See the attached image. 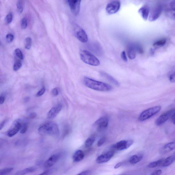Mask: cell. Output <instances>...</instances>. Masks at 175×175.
Returning <instances> with one entry per match:
<instances>
[{
	"label": "cell",
	"instance_id": "6da1fadb",
	"mask_svg": "<svg viewBox=\"0 0 175 175\" xmlns=\"http://www.w3.org/2000/svg\"><path fill=\"white\" fill-rule=\"evenodd\" d=\"M84 83L86 87L97 91H109L113 89V88L109 84L88 77H84Z\"/></svg>",
	"mask_w": 175,
	"mask_h": 175
},
{
	"label": "cell",
	"instance_id": "7a4b0ae2",
	"mask_svg": "<svg viewBox=\"0 0 175 175\" xmlns=\"http://www.w3.org/2000/svg\"><path fill=\"white\" fill-rule=\"evenodd\" d=\"M38 131L42 134L51 136H58L59 134V127L57 124L48 122L41 125L38 129Z\"/></svg>",
	"mask_w": 175,
	"mask_h": 175
},
{
	"label": "cell",
	"instance_id": "3957f363",
	"mask_svg": "<svg viewBox=\"0 0 175 175\" xmlns=\"http://www.w3.org/2000/svg\"><path fill=\"white\" fill-rule=\"evenodd\" d=\"M80 56L82 61L89 65L98 66L100 64V62L98 58L87 50H81L80 53Z\"/></svg>",
	"mask_w": 175,
	"mask_h": 175
},
{
	"label": "cell",
	"instance_id": "277c9868",
	"mask_svg": "<svg viewBox=\"0 0 175 175\" xmlns=\"http://www.w3.org/2000/svg\"><path fill=\"white\" fill-rule=\"evenodd\" d=\"M161 108V106H157L145 110L140 114L138 120L140 122H143L149 119L160 111Z\"/></svg>",
	"mask_w": 175,
	"mask_h": 175
},
{
	"label": "cell",
	"instance_id": "5b68a950",
	"mask_svg": "<svg viewBox=\"0 0 175 175\" xmlns=\"http://www.w3.org/2000/svg\"><path fill=\"white\" fill-rule=\"evenodd\" d=\"M142 47L137 43H133L130 44L127 47V53L129 59H135L137 53H140L141 51Z\"/></svg>",
	"mask_w": 175,
	"mask_h": 175
},
{
	"label": "cell",
	"instance_id": "8992f818",
	"mask_svg": "<svg viewBox=\"0 0 175 175\" xmlns=\"http://www.w3.org/2000/svg\"><path fill=\"white\" fill-rule=\"evenodd\" d=\"M109 118L106 116L102 117L95 122L94 126L98 132H102L107 128L109 124Z\"/></svg>",
	"mask_w": 175,
	"mask_h": 175
},
{
	"label": "cell",
	"instance_id": "52a82bcc",
	"mask_svg": "<svg viewBox=\"0 0 175 175\" xmlns=\"http://www.w3.org/2000/svg\"><path fill=\"white\" fill-rule=\"evenodd\" d=\"M120 6L121 3L120 1H113L107 4L106 7V10L108 14H115L119 10Z\"/></svg>",
	"mask_w": 175,
	"mask_h": 175
},
{
	"label": "cell",
	"instance_id": "ba28073f",
	"mask_svg": "<svg viewBox=\"0 0 175 175\" xmlns=\"http://www.w3.org/2000/svg\"><path fill=\"white\" fill-rule=\"evenodd\" d=\"M163 10V7L161 5H158L155 6L150 12L149 20L150 22L154 21L160 16Z\"/></svg>",
	"mask_w": 175,
	"mask_h": 175
},
{
	"label": "cell",
	"instance_id": "9c48e42d",
	"mask_svg": "<svg viewBox=\"0 0 175 175\" xmlns=\"http://www.w3.org/2000/svg\"><path fill=\"white\" fill-rule=\"evenodd\" d=\"M68 3L70 6L71 12L75 16H77L80 10L81 0H68Z\"/></svg>",
	"mask_w": 175,
	"mask_h": 175
},
{
	"label": "cell",
	"instance_id": "30bf717a",
	"mask_svg": "<svg viewBox=\"0 0 175 175\" xmlns=\"http://www.w3.org/2000/svg\"><path fill=\"white\" fill-rule=\"evenodd\" d=\"M175 111L174 110H170L161 115L157 119L155 122V125L157 126H160L163 124L172 115Z\"/></svg>",
	"mask_w": 175,
	"mask_h": 175
},
{
	"label": "cell",
	"instance_id": "8fae6325",
	"mask_svg": "<svg viewBox=\"0 0 175 175\" xmlns=\"http://www.w3.org/2000/svg\"><path fill=\"white\" fill-rule=\"evenodd\" d=\"M133 143V141L132 140H122L117 143L114 145V147L117 150L122 151L129 148Z\"/></svg>",
	"mask_w": 175,
	"mask_h": 175
},
{
	"label": "cell",
	"instance_id": "7c38bea8",
	"mask_svg": "<svg viewBox=\"0 0 175 175\" xmlns=\"http://www.w3.org/2000/svg\"><path fill=\"white\" fill-rule=\"evenodd\" d=\"M75 35L77 39L81 42L86 43L87 42L88 37L87 34L81 27H78L76 29Z\"/></svg>",
	"mask_w": 175,
	"mask_h": 175
},
{
	"label": "cell",
	"instance_id": "4fadbf2b",
	"mask_svg": "<svg viewBox=\"0 0 175 175\" xmlns=\"http://www.w3.org/2000/svg\"><path fill=\"white\" fill-rule=\"evenodd\" d=\"M62 105L58 104L52 108L47 114V117L49 119H53L57 116L62 109Z\"/></svg>",
	"mask_w": 175,
	"mask_h": 175
},
{
	"label": "cell",
	"instance_id": "5bb4252c",
	"mask_svg": "<svg viewBox=\"0 0 175 175\" xmlns=\"http://www.w3.org/2000/svg\"><path fill=\"white\" fill-rule=\"evenodd\" d=\"M114 153L112 151H109L104 154L102 155L97 158V163H107L113 157Z\"/></svg>",
	"mask_w": 175,
	"mask_h": 175
},
{
	"label": "cell",
	"instance_id": "9a60e30c",
	"mask_svg": "<svg viewBox=\"0 0 175 175\" xmlns=\"http://www.w3.org/2000/svg\"><path fill=\"white\" fill-rule=\"evenodd\" d=\"M60 157L59 154H54L51 156L45 162L44 166L45 168H48L52 167L55 165L59 160Z\"/></svg>",
	"mask_w": 175,
	"mask_h": 175
},
{
	"label": "cell",
	"instance_id": "2e32d148",
	"mask_svg": "<svg viewBox=\"0 0 175 175\" xmlns=\"http://www.w3.org/2000/svg\"><path fill=\"white\" fill-rule=\"evenodd\" d=\"M22 124L20 122L17 121L14 122L12 127L8 131L7 135L10 137H12L13 136L16 135L19 131L20 130Z\"/></svg>",
	"mask_w": 175,
	"mask_h": 175
},
{
	"label": "cell",
	"instance_id": "e0dca14e",
	"mask_svg": "<svg viewBox=\"0 0 175 175\" xmlns=\"http://www.w3.org/2000/svg\"><path fill=\"white\" fill-rule=\"evenodd\" d=\"M138 12L143 20L146 21L150 15V8L148 6L144 5L140 9Z\"/></svg>",
	"mask_w": 175,
	"mask_h": 175
},
{
	"label": "cell",
	"instance_id": "ac0fdd59",
	"mask_svg": "<svg viewBox=\"0 0 175 175\" xmlns=\"http://www.w3.org/2000/svg\"><path fill=\"white\" fill-rule=\"evenodd\" d=\"M175 149V142H170L162 147L160 150V152L162 154H165L174 150Z\"/></svg>",
	"mask_w": 175,
	"mask_h": 175
},
{
	"label": "cell",
	"instance_id": "d6986e66",
	"mask_svg": "<svg viewBox=\"0 0 175 175\" xmlns=\"http://www.w3.org/2000/svg\"><path fill=\"white\" fill-rule=\"evenodd\" d=\"M84 154L83 151L81 150H77L73 155V161L75 163L81 161L84 158Z\"/></svg>",
	"mask_w": 175,
	"mask_h": 175
},
{
	"label": "cell",
	"instance_id": "ffe728a7",
	"mask_svg": "<svg viewBox=\"0 0 175 175\" xmlns=\"http://www.w3.org/2000/svg\"><path fill=\"white\" fill-rule=\"evenodd\" d=\"M101 75L104 77L106 79H107V81L112 83L114 84V85L117 86H120V84L119 82L114 78V77L112 76L111 75L108 74L107 73L104 72H101Z\"/></svg>",
	"mask_w": 175,
	"mask_h": 175
},
{
	"label": "cell",
	"instance_id": "44dd1931",
	"mask_svg": "<svg viewBox=\"0 0 175 175\" xmlns=\"http://www.w3.org/2000/svg\"><path fill=\"white\" fill-rule=\"evenodd\" d=\"M143 158V155L140 154L133 155L129 159V162L131 164H135L141 161Z\"/></svg>",
	"mask_w": 175,
	"mask_h": 175
},
{
	"label": "cell",
	"instance_id": "7402d4cb",
	"mask_svg": "<svg viewBox=\"0 0 175 175\" xmlns=\"http://www.w3.org/2000/svg\"><path fill=\"white\" fill-rule=\"evenodd\" d=\"M174 161H175V154L171 156L164 160L161 166L163 167H167L171 165Z\"/></svg>",
	"mask_w": 175,
	"mask_h": 175
},
{
	"label": "cell",
	"instance_id": "603a6c76",
	"mask_svg": "<svg viewBox=\"0 0 175 175\" xmlns=\"http://www.w3.org/2000/svg\"><path fill=\"white\" fill-rule=\"evenodd\" d=\"M35 170V169L34 167H30L24 169L19 171L16 173L15 175H25L31 173L33 172Z\"/></svg>",
	"mask_w": 175,
	"mask_h": 175
},
{
	"label": "cell",
	"instance_id": "cb8c5ba5",
	"mask_svg": "<svg viewBox=\"0 0 175 175\" xmlns=\"http://www.w3.org/2000/svg\"><path fill=\"white\" fill-rule=\"evenodd\" d=\"M164 160L165 159L164 158H162L157 161L152 162L148 164V168H153L158 166H161Z\"/></svg>",
	"mask_w": 175,
	"mask_h": 175
},
{
	"label": "cell",
	"instance_id": "d4e9b609",
	"mask_svg": "<svg viewBox=\"0 0 175 175\" xmlns=\"http://www.w3.org/2000/svg\"><path fill=\"white\" fill-rule=\"evenodd\" d=\"M166 42H167L166 39L163 38L154 43L153 46L156 48L161 47L163 46L166 44Z\"/></svg>",
	"mask_w": 175,
	"mask_h": 175
},
{
	"label": "cell",
	"instance_id": "484cf974",
	"mask_svg": "<svg viewBox=\"0 0 175 175\" xmlns=\"http://www.w3.org/2000/svg\"><path fill=\"white\" fill-rule=\"evenodd\" d=\"M95 141V138L93 136L88 138L85 142V146L86 147L89 148L94 144Z\"/></svg>",
	"mask_w": 175,
	"mask_h": 175
},
{
	"label": "cell",
	"instance_id": "4316f807",
	"mask_svg": "<svg viewBox=\"0 0 175 175\" xmlns=\"http://www.w3.org/2000/svg\"><path fill=\"white\" fill-rule=\"evenodd\" d=\"M24 5L22 1H19L17 3V11L19 14H21L23 12Z\"/></svg>",
	"mask_w": 175,
	"mask_h": 175
},
{
	"label": "cell",
	"instance_id": "83f0119b",
	"mask_svg": "<svg viewBox=\"0 0 175 175\" xmlns=\"http://www.w3.org/2000/svg\"><path fill=\"white\" fill-rule=\"evenodd\" d=\"M32 45V40L30 37H28L26 38L25 47V49L29 50L31 48Z\"/></svg>",
	"mask_w": 175,
	"mask_h": 175
},
{
	"label": "cell",
	"instance_id": "f1b7e54d",
	"mask_svg": "<svg viewBox=\"0 0 175 175\" xmlns=\"http://www.w3.org/2000/svg\"><path fill=\"white\" fill-rule=\"evenodd\" d=\"M13 170L12 168H9L3 169L0 170V175H7L11 172Z\"/></svg>",
	"mask_w": 175,
	"mask_h": 175
},
{
	"label": "cell",
	"instance_id": "f546056e",
	"mask_svg": "<svg viewBox=\"0 0 175 175\" xmlns=\"http://www.w3.org/2000/svg\"><path fill=\"white\" fill-rule=\"evenodd\" d=\"M15 55L17 57L21 60L23 59V55L21 51L19 49H16L14 51Z\"/></svg>",
	"mask_w": 175,
	"mask_h": 175
},
{
	"label": "cell",
	"instance_id": "4dcf8cb0",
	"mask_svg": "<svg viewBox=\"0 0 175 175\" xmlns=\"http://www.w3.org/2000/svg\"><path fill=\"white\" fill-rule=\"evenodd\" d=\"M12 19L13 14L11 12L6 16L5 18V22L7 24H9L12 22Z\"/></svg>",
	"mask_w": 175,
	"mask_h": 175
},
{
	"label": "cell",
	"instance_id": "1f68e13d",
	"mask_svg": "<svg viewBox=\"0 0 175 175\" xmlns=\"http://www.w3.org/2000/svg\"><path fill=\"white\" fill-rule=\"evenodd\" d=\"M22 66V63L20 61H17L15 63L13 66V70L14 71H18Z\"/></svg>",
	"mask_w": 175,
	"mask_h": 175
},
{
	"label": "cell",
	"instance_id": "d6a6232c",
	"mask_svg": "<svg viewBox=\"0 0 175 175\" xmlns=\"http://www.w3.org/2000/svg\"><path fill=\"white\" fill-rule=\"evenodd\" d=\"M21 26L22 29H26L27 26V21L26 18H24L21 22Z\"/></svg>",
	"mask_w": 175,
	"mask_h": 175
},
{
	"label": "cell",
	"instance_id": "836d02e7",
	"mask_svg": "<svg viewBox=\"0 0 175 175\" xmlns=\"http://www.w3.org/2000/svg\"><path fill=\"white\" fill-rule=\"evenodd\" d=\"M27 125L26 123H23L22 124L20 129V133L21 134H24L27 132Z\"/></svg>",
	"mask_w": 175,
	"mask_h": 175
},
{
	"label": "cell",
	"instance_id": "e575fe53",
	"mask_svg": "<svg viewBox=\"0 0 175 175\" xmlns=\"http://www.w3.org/2000/svg\"><path fill=\"white\" fill-rule=\"evenodd\" d=\"M14 36L11 34H8L6 36V40L9 43L12 42L14 40Z\"/></svg>",
	"mask_w": 175,
	"mask_h": 175
},
{
	"label": "cell",
	"instance_id": "d590c367",
	"mask_svg": "<svg viewBox=\"0 0 175 175\" xmlns=\"http://www.w3.org/2000/svg\"><path fill=\"white\" fill-rule=\"evenodd\" d=\"M106 141V138L103 137L101 138V139L99 140V141L97 143V145L98 147H100L102 146L104 143Z\"/></svg>",
	"mask_w": 175,
	"mask_h": 175
},
{
	"label": "cell",
	"instance_id": "8d00e7d4",
	"mask_svg": "<svg viewBox=\"0 0 175 175\" xmlns=\"http://www.w3.org/2000/svg\"><path fill=\"white\" fill-rule=\"evenodd\" d=\"M45 91H46V89L44 87H43L36 94V96L40 97L42 96L45 93Z\"/></svg>",
	"mask_w": 175,
	"mask_h": 175
},
{
	"label": "cell",
	"instance_id": "74e56055",
	"mask_svg": "<svg viewBox=\"0 0 175 175\" xmlns=\"http://www.w3.org/2000/svg\"><path fill=\"white\" fill-rule=\"evenodd\" d=\"M121 57L123 61L125 62L127 61L128 59H127L126 53L125 51H123L121 55Z\"/></svg>",
	"mask_w": 175,
	"mask_h": 175
},
{
	"label": "cell",
	"instance_id": "f35d334b",
	"mask_svg": "<svg viewBox=\"0 0 175 175\" xmlns=\"http://www.w3.org/2000/svg\"><path fill=\"white\" fill-rule=\"evenodd\" d=\"M52 94L54 97H56L58 96L59 94V91L58 89L57 88L53 89L52 91Z\"/></svg>",
	"mask_w": 175,
	"mask_h": 175
},
{
	"label": "cell",
	"instance_id": "ab89813d",
	"mask_svg": "<svg viewBox=\"0 0 175 175\" xmlns=\"http://www.w3.org/2000/svg\"><path fill=\"white\" fill-rule=\"evenodd\" d=\"M169 81L172 83H175V71L173 74L170 75L169 77Z\"/></svg>",
	"mask_w": 175,
	"mask_h": 175
},
{
	"label": "cell",
	"instance_id": "60d3db41",
	"mask_svg": "<svg viewBox=\"0 0 175 175\" xmlns=\"http://www.w3.org/2000/svg\"><path fill=\"white\" fill-rule=\"evenodd\" d=\"M162 173V170H161L155 171L151 174V175H161Z\"/></svg>",
	"mask_w": 175,
	"mask_h": 175
},
{
	"label": "cell",
	"instance_id": "b9f144b4",
	"mask_svg": "<svg viewBox=\"0 0 175 175\" xmlns=\"http://www.w3.org/2000/svg\"><path fill=\"white\" fill-rule=\"evenodd\" d=\"M36 116V113L33 112V113H32L29 115L28 117V118L29 119H33L35 118Z\"/></svg>",
	"mask_w": 175,
	"mask_h": 175
},
{
	"label": "cell",
	"instance_id": "7bdbcfd3",
	"mask_svg": "<svg viewBox=\"0 0 175 175\" xmlns=\"http://www.w3.org/2000/svg\"><path fill=\"white\" fill-rule=\"evenodd\" d=\"M170 5L172 10L175 12V0L170 2Z\"/></svg>",
	"mask_w": 175,
	"mask_h": 175
},
{
	"label": "cell",
	"instance_id": "ee69618b",
	"mask_svg": "<svg viewBox=\"0 0 175 175\" xmlns=\"http://www.w3.org/2000/svg\"><path fill=\"white\" fill-rule=\"evenodd\" d=\"M5 97L3 96H1L0 97V104H2L4 103L5 101Z\"/></svg>",
	"mask_w": 175,
	"mask_h": 175
},
{
	"label": "cell",
	"instance_id": "f6af8a7d",
	"mask_svg": "<svg viewBox=\"0 0 175 175\" xmlns=\"http://www.w3.org/2000/svg\"><path fill=\"white\" fill-rule=\"evenodd\" d=\"M89 170H86L85 171L82 172L81 173L77 175H87L89 173Z\"/></svg>",
	"mask_w": 175,
	"mask_h": 175
},
{
	"label": "cell",
	"instance_id": "bcb514c9",
	"mask_svg": "<svg viewBox=\"0 0 175 175\" xmlns=\"http://www.w3.org/2000/svg\"><path fill=\"white\" fill-rule=\"evenodd\" d=\"M6 122V120H5L1 123V124H0V130H1L5 126Z\"/></svg>",
	"mask_w": 175,
	"mask_h": 175
},
{
	"label": "cell",
	"instance_id": "7dc6e473",
	"mask_svg": "<svg viewBox=\"0 0 175 175\" xmlns=\"http://www.w3.org/2000/svg\"><path fill=\"white\" fill-rule=\"evenodd\" d=\"M122 162L117 164L115 166L114 168L115 169H117L118 168L120 167L121 166H122Z\"/></svg>",
	"mask_w": 175,
	"mask_h": 175
},
{
	"label": "cell",
	"instance_id": "c3c4849f",
	"mask_svg": "<svg viewBox=\"0 0 175 175\" xmlns=\"http://www.w3.org/2000/svg\"><path fill=\"white\" fill-rule=\"evenodd\" d=\"M50 173V171L47 170L40 174L38 175H48Z\"/></svg>",
	"mask_w": 175,
	"mask_h": 175
},
{
	"label": "cell",
	"instance_id": "681fc988",
	"mask_svg": "<svg viewBox=\"0 0 175 175\" xmlns=\"http://www.w3.org/2000/svg\"><path fill=\"white\" fill-rule=\"evenodd\" d=\"M172 120L174 124L175 125V111L172 115Z\"/></svg>",
	"mask_w": 175,
	"mask_h": 175
},
{
	"label": "cell",
	"instance_id": "f907efd6",
	"mask_svg": "<svg viewBox=\"0 0 175 175\" xmlns=\"http://www.w3.org/2000/svg\"><path fill=\"white\" fill-rule=\"evenodd\" d=\"M30 99V98H29V97H26V98H25L24 99V102H28V101H29V100Z\"/></svg>",
	"mask_w": 175,
	"mask_h": 175
},
{
	"label": "cell",
	"instance_id": "816d5d0a",
	"mask_svg": "<svg viewBox=\"0 0 175 175\" xmlns=\"http://www.w3.org/2000/svg\"><path fill=\"white\" fill-rule=\"evenodd\" d=\"M151 54H154V50H153V49H151Z\"/></svg>",
	"mask_w": 175,
	"mask_h": 175
},
{
	"label": "cell",
	"instance_id": "f5cc1de1",
	"mask_svg": "<svg viewBox=\"0 0 175 175\" xmlns=\"http://www.w3.org/2000/svg\"><path fill=\"white\" fill-rule=\"evenodd\" d=\"M173 17H174V18H175V12H174L173 13Z\"/></svg>",
	"mask_w": 175,
	"mask_h": 175
},
{
	"label": "cell",
	"instance_id": "db71d44e",
	"mask_svg": "<svg viewBox=\"0 0 175 175\" xmlns=\"http://www.w3.org/2000/svg\"></svg>",
	"mask_w": 175,
	"mask_h": 175
}]
</instances>
